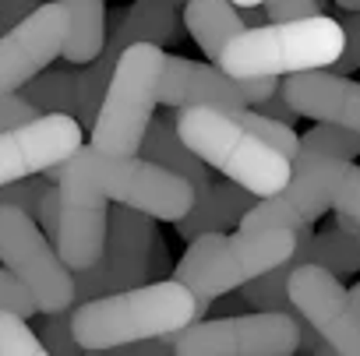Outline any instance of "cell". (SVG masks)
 Listing matches in <instances>:
<instances>
[{"mask_svg": "<svg viewBox=\"0 0 360 356\" xmlns=\"http://www.w3.org/2000/svg\"><path fill=\"white\" fill-rule=\"evenodd\" d=\"M198 317V300L184 282L152 279L120 293L82 300V307L71 310V328L85 352H117L131 342L180 331Z\"/></svg>", "mask_w": 360, "mask_h": 356, "instance_id": "cell-1", "label": "cell"}, {"mask_svg": "<svg viewBox=\"0 0 360 356\" xmlns=\"http://www.w3.org/2000/svg\"><path fill=\"white\" fill-rule=\"evenodd\" d=\"M293 247H297V230L283 226H265V230L237 226V233H202L191 240L184 258L173 265V279L195 293L198 310L205 317L212 300L276 268L293 254Z\"/></svg>", "mask_w": 360, "mask_h": 356, "instance_id": "cell-2", "label": "cell"}, {"mask_svg": "<svg viewBox=\"0 0 360 356\" xmlns=\"http://www.w3.org/2000/svg\"><path fill=\"white\" fill-rule=\"evenodd\" d=\"M176 131L184 145L212 169L237 180L240 187L269 198L283 191L293 176V159L262 141L233 113L216 106H184L176 110Z\"/></svg>", "mask_w": 360, "mask_h": 356, "instance_id": "cell-3", "label": "cell"}, {"mask_svg": "<svg viewBox=\"0 0 360 356\" xmlns=\"http://www.w3.org/2000/svg\"><path fill=\"white\" fill-rule=\"evenodd\" d=\"M339 53L342 25L328 15H307L244 29L226 43L216 64L237 78H283L293 71L332 67Z\"/></svg>", "mask_w": 360, "mask_h": 356, "instance_id": "cell-4", "label": "cell"}, {"mask_svg": "<svg viewBox=\"0 0 360 356\" xmlns=\"http://www.w3.org/2000/svg\"><path fill=\"white\" fill-rule=\"evenodd\" d=\"M162 64H166V53L159 43H131L117 57L96 127L89 131L96 148L113 152V155H138L141 138L159 106Z\"/></svg>", "mask_w": 360, "mask_h": 356, "instance_id": "cell-5", "label": "cell"}, {"mask_svg": "<svg viewBox=\"0 0 360 356\" xmlns=\"http://www.w3.org/2000/svg\"><path fill=\"white\" fill-rule=\"evenodd\" d=\"M328 209L360 223V166L353 159L293 162L290 184L269 198H258V205L240 219V230H265V226L297 230L314 223Z\"/></svg>", "mask_w": 360, "mask_h": 356, "instance_id": "cell-6", "label": "cell"}, {"mask_svg": "<svg viewBox=\"0 0 360 356\" xmlns=\"http://www.w3.org/2000/svg\"><path fill=\"white\" fill-rule=\"evenodd\" d=\"M0 265L32 293L39 314L75 307V272L39 230L36 216L18 205H0Z\"/></svg>", "mask_w": 360, "mask_h": 356, "instance_id": "cell-7", "label": "cell"}, {"mask_svg": "<svg viewBox=\"0 0 360 356\" xmlns=\"http://www.w3.org/2000/svg\"><path fill=\"white\" fill-rule=\"evenodd\" d=\"M300 345V314L255 310L198 317L176 331L180 356H293Z\"/></svg>", "mask_w": 360, "mask_h": 356, "instance_id": "cell-8", "label": "cell"}, {"mask_svg": "<svg viewBox=\"0 0 360 356\" xmlns=\"http://www.w3.org/2000/svg\"><path fill=\"white\" fill-rule=\"evenodd\" d=\"M152 233H155V219L120 202V209L110 212L103 254L89 268L75 272V296L92 300V296H106V293H120V289L148 282Z\"/></svg>", "mask_w": 360, "mask_h": 356, "instance_id": "cell-9", "label": "cell"}, {"mask_svg": "<svg viewBox=\"0 0 360 356\" xmlns=\"http://www.w3.org/2000/svg\"><path fill=\"white\" fill-rule=\"evenodd\" d=\"M279 88V78H237L219 64H198L188 57H166L159 78V103L169 110L184 106H216V110H244L262 103Z\"/></svg>", "mask_w": 360, "mask_h": 356, "instance_id": "cell-10", "label": "cell"}, {"mask_svg": "<svg viewBox=\"0 0 360 356\" xmlns=\"http://www.w3.org/2000/svg\"><path fill=\"white\" fill-rule=\"evenodd\" d=\"M71 18L60 0H43L18 25L0 36V92H18L29 78L50 67L68 43Z\"/></svg>", "mask_w": 360, "mask_h": 356, "instance_id": "cell-11", "label": "cell"}, {"mask_svg": "<svg viewBox=\"0 0 360 356\" xmlns=\"http://www.w3.org/2000/svg\"><path fill=\"white\" fill-rule=\"evenodd\" d=\"M85 127L75 113H39L29 124L0 131V187L46 173L82 148Z\"/></svg>", "mask_w": 360, "mask_h": 356, "instance_id": "cell-12", "label": "cell"}, {"mask_svg": "<svg viewBox=\"0 0 360 356\" xmlns=\"http://www.w3.org/2000/svg\"><path fill=\"white\" fill-rule=\"evenodd\" d=\"M290 300L304 321H311L339 356H360V314L349 303V289L335 272L304 261L290 275Z\"/></svg>", "mask_w": 360, "mask_h": 356, "instance_id": "cell-13", "label": "cell"}, {"mask_svg": "<svg viewBox=\"0 0 360 356\" xmlns=\"http://www.w3.org/2000/svg\"><path fill=\"white\" fill-rule=\"evenodd\" d=\"M258 205V195L240 187L237 180H209L205 191L195 195V205L188 216H180L173 226H176V237L184 240H195L202 233H226L233 226H240V219Z\"/></svg>", "mask_w": 360, "mask_h": 356, "instance_id": "cell-14", "label": "cell"}, {"mask_svg": "<svg viewBox=\"0 0 360 356\" xmlns=\"http://www.w3.org/2000/svg\"><path fill=\"white\" fill-rule=\"evenodd\" d=\"M356 81H349L346 74L325 71V67H311V71H293L283 74L279 92L286 95V103L297 110V117L307 120H339L346 113L349 92Z\"/></svg>", "mask_w": 360, "mask_h": 356, "instance_id": "cell-15", "label": "cell"}, {"mask_svg": "<svg viewBox=\"0 0 360 356\" xmlns=\"http://www.w3.org/2000/svg\"><path fill=\"white\" fill-rule=\"evenodd\" d=\"M138 155H145V159L173 169L176 176H184V180L195 187V195L209 187V166L184 145V138H180V131H176V110L166 113V117H152V124H148V131L141 138Z\"/></svg>", "mask_w": 360, "mask_h": 356, "instance_id": "cell-16", "label": "cell"}, {"mask_svg": "<svg viewBox=\"0 0 360 356\" xmlns=\"http://www.w3.org/2000/svg\"><path fill=\"white\" fill-rule=\"evenodd\" d=\"M184 25H188L191 39L198 43V50L212 64L219 60L226 43L248 29L244 15L233 0H188L184 4Z\"/></svg>", "mask_w": 360, "mask_h": 356, "instance_id": "cell-17", "label": "cell"}, {"mask_svg": "<svg viewBox=\"0 0 360 356\" xmlns=\"http://www.w3.org/2000/svg\"><path fill=\"white\" fill-rule=\"evenodd\" d=\"M71 18V32L64 43V64L82 67L103 53L106 43V0H60Z\"/></svg>", "mask_w": 360, "mask_h": 356, "instance_id": "cell-18", "label": "cell"}, {"mask_svg": "<svg viewBox=\"0 0 360 356\" xmlns=\"http://www.w3.org/2000/svg\"><path fill=\"white\" fill-rule=\"evenodd\" d=\"M311 261L335 272L339 279L349 272H360V223L335 212V226L314 233L311 240Z\"/></svg>", "mask_w": 360, "mask_h": 356, "instance_id": "cell-19", "label": "cell"}, {"mask_svg": "<svg viewBox=\"0 0 360 356\" xmlns=\"http://www.w3.org/2000/svg\"><path fill=\"white\" fill-rule=\"evenodd\" d=\"M360 155V131L339 120H318L307 134H300L293 162L307 159H356Z\"/></svg>", "mask_w": 360, "mask_h": 356, "instance_id": "cell-20", "label": "cell"}, {"mask_svg": "<svg viewBox=\"0 0 360 356\" xmlns=\"http://www.w3.org/2000/svg\"><path fill=\"white\" fill-rule=\"evenodd\" d=\"M39 106V113H75L78 110V71H39L18 88Z\"/></svg>", "mask_w": 360, "mask_h": 356, "instance_id": "cell-21", "label": "cell"}, {"mask_svg": "<svg viewBox=\"0 0 360 356\" xmlns=\"http://www.w3.org/2000/svg\"><path fill=\"white\" fill-rule=\"evenodd\" d=\"M290 275H293V265L286 258L276 268H269V272L255 275L251 282H244L240 286L244 289L240 300L248 307H255V310H286V314H297V307L290 300Z\"/></svg>", "mask_w": 360, "mask_h": 356, "instance_id": "cell-22", "label": "cell"}, {"mask_svg": "<svg viewBox=\"0 0 360 356\" xmlns=\"http://www.w3.org/2000/svg\"><path fill=\"white\" fill-rule=\"evenodd\" d=\"M0 356H46L39 331L29 328L25 314L0 307Z\"/></svg>", "mask_w": 360, "mask_h": 356, "instance_id": "cell-23", "label": "cell"}, {"mask_svg": "<svg viewBox=\"0 0 360 356\" xmlns=\"http://www.w3.org/2000/svg\"><path fill=\"white\" fill-rule=\"evenodd\" d=\"M233 117L244 124V127H251L262 141H269L272 148H279L283 155H297V145H300V138L293 134V127L290 124H283V120H276V117H265V113H258V110H251V106H244V110H233Z\"/></svg>", "mask_w": 360, "mask_h": 356, "instance_id": "cell-24", "label": "cell"}, {"mask_svg": "<svg viewBox=\"0 0 360 356\" xmlns=\"http://www.w3.org/2000/svg\"><path fill=\"white\" fill-rule=\"evenodd\" d=\"M39 338H43L46 352H60V356H78V352H85L82 342L75 338L71 310H46L43 321H39Z\"/></svg>", "mask_w": 360, "mask_h": 356, "instance_id": "cell-25", "label": "cell"}, {"mask_svg": "<svg viewBox=\"0 0 360 356\" xmlns=\"http://www.w3.org/2000/svg\"><path fill=\"white\" fill-rule=\"evenodd\" d=\"M342 53L332 60V71L335 74H353L360 67V11H349L342 15Z\"/></svg>", "mask_w": 360, "mask_h": 356, "instance_id": "cell-26", "label": "cell"}, {"mask_svg": "<svg viewBox=\"0 0 360 356\" xmlns=\"http://www.w3.org/2000/svg\"><path fill=\"white\" fill-rule=\"evenodd\" d=\"M36 117H39V106L32 99H25L22 92H0V131H11Z\"/></svg>", "mask_w": 360, "mask_h": 356, "instance_id": "cell-27", "label": "cell"}, {"mask_svg": "<svg viewBox=\"0 0 360 356\" xmlns=\"http://www.w3.org/2000/svg\"><path fill=\"white\" fill-rule=\"evenodd\" d=\"M0 307H8V310H18V314H25V317H32V314H39V307H36V300H32V293L8 272V268H0Z\"/></svg>", "mask_w": 360, "mask_h": 356, "instance_id": "cell-28", "label": "cell"}, {"mask_svg": "<svg viewBox=\"0 0 360 356\" xmlns=\"http://www.w3.org/2000/svg\"><path fill=\"white\" fill-rule=\"evenodd\" d=\"M36 223H39V230L57 244V233H60V187H57V184H50V187L43 191L39 209H36Z\"/></svg>", "mask_w": 360, "mask_h": 356, "instance_id": "cell-29", "label": "cell"}, {"mask_svg": "<svg viewBox=\"0 0 360 356\" xmlns=\"http://www.w3.org/2000/svg\"><path fill=\"white\" fill-rule=\"evenodd\" d=\"M265 15L269 22H290V18H307V15H321L318 0H265Z\"/></svg>", "mask_w": 360, "mask_h": 356, "instance_id": "cell-30", "label": "cell"}, {"mask_svg": "<svg viewBox=\"0 0 360 356\" xmlns=\"http://www.w3.org/2000/svg\"><path fill=\"white\" fill-rule=\"evenodd\" d=\"M43 0H0V36H4L11 25H18L29 11H36Z\"/></svg>", "mask_w": 360, "mask_h": 356, "instance_id": "cell-31", "label": "cell"}, {"mask_svg": "<svg viewBox=\"0 0 360 356\" xmlns=\"http://www.w3.org/2000/svg\"><path fill=\"white\" fill-rule=\"evenodd\" d=\"M297 352H311V356H318V352H321V356H332L335 349H332V342H328V338L311 324V321H304V317H300V345H297Z\"/></svg>", "mask_w": 360, "mask_h": 356, "instance_id": "cell-32", "label": "cell"}, {"mask_svg": "<svg viewBox=\"0 0 360 356\" xmlns=\"http://www.w3.org/2000/svg\"><path fill=\"white\" fill-rule=\"evenodd\" d=\"M255 106H258V113H265V117H276V120H283V124H290V127L297 124V110L286 103V95H283L279 88H276L272 95H265L262 103H255Z\"/></svg>", "mask_w": 360, "mask_h": 356, "instance_id": "cell-33", "label": "cell"}, {"mask_svg": "<svg viewBox=\"0 0 360 356\" xmlns=\"http://www.w3.org/2000/svg\"><path fill=\"white\" fill-rule=\"evenodd\" d=\"M169 251H166V240L159 237V230L152 233V244H148V279H166L169 272Z\"/></svg>", "mask_w": 360, "mask_h": 356, "instance_id": "cell-34", "label": "cell"}, {"mask_svg": "<svg viewBox=\"0 0 360 356\" xmlns=\"http://www.w3.org/2000/svg\"><path fill=\"white\" fill-rule=\"evenodd\" d=\"M342 124L353 127V131H360V85H353V92H349V103H346Z\"/></svg>", "mask_w": 360, "mask_h": 356, "instance_id": "cell-35", "label": "cell"}, {"mask_svg": "<svg viewBox=\"0 0 360 356\" xmlns=\"http://www.w3.org/2000/svg\"><path fill=\"white\" fill-rule=\"evenodd\" d=\"M349 303H353V310L360 314V282H356V286L349 289Z\"/></svg>", "mask_w": 360, "mask_h": 356, "instance_id": "cell-36", "label": "cell"}, {"mask_svg": "<svg viewBox=\"0 0 360 356\" xmlns=\"http://www.w3.org/2000/svg\"><path fill=\"white\" fill-rule=\"evenodd\" d=\"M342 11H360V0H335Z\"/></svg>", "mask_w": 360, "mask_h": 356, "instance_id": "cell-37", "label": "cell"}, {"mask_svg": "<svg viewBox=\"0 0 360 356\" xmlns=\"http://www.w3.org/2000/svg\"><path fill=\"white\" fill-rule=\"evenodd\" d=\"M237 8H251V4H265V0H233Z\"/></svg>", "mask_w": 360, "mask_h": 356, "instance_id": "cell-38", "label": "cell"}]
</instances>
